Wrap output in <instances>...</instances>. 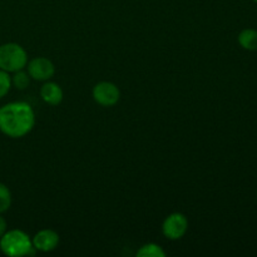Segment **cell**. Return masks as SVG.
<instances>
[{"label": "cell", "mask_w": 257, "mask_h": 257, "mask_svg": "<svg viewBox=\"0 0 257 257\" xmlns=\"http://www.w3.org/2000/svg\"><path fill=\"white\" fill-rule=\"evenodd\" d=\"M7 228H8L7 221H5V218L3 217L2 213H0V237H2V236L4 235L5 231H7Z\"/></svg>", "instance_id": "cell-14"}, {"label": "cell", "mask_w": 257, "mask_h": 257, "mask_svg": "<svg viewBox=\"0 0 257 257\" xmlns=\"http://www.w3.org/2000/svg\"><path fill=\"white\" fill-rule=\"evenodd\" d=\"M28 74L38 82H47L54 75L55 67L52 60L45 57H37L28 62Z\"/></svg>", "instance_id": "cell-6"}, {"label": "cell", "mask_w": 257, "mask_h": 257, "mask_svg": "<svg viewBox=\"0 0 257 257\" xmlns=\"http://www.w3.org/2000/svg\"><path fill=\"white\" fill-rule=\"evenodd\" d=\"M0 250L9 257L32 256L37 251L33 247L32 238L22 230L5 231L0 237Z\"/></svg>", "instance_id": "cell-2"}, {"label": "cell", "mask_w": 257, "mask_h": 257, "mask_svg": "<svg viewBox=\"0 0 257 257\" xmlns=\"http://www.w3.org/2000/svg\"><path fill=\"white\" fill-rule=\"evenodd\" d=\"M30 75L28 74V72H24V69L18 70V72L13 73L12 77V85H14L17 89L24 90L29 87L30 84Z\"/></svg>", "instance_id": "cell-11"}, {"label": "cell", "mask_w": 257, "mask_h": 257, "mask_svg": "<svg viewBox=\"0 0 257 257\" xmlns=\"http://www.w3.org/2000/svg\"><path fill=\"white\" fill-rule=\"evenodd\" d=\"M12 192L7 185L0 182V213L7 212L12 206Z\"/></svg>", "instance_id": "cell-12"}, {"label": "cell", "mask_w": 257, "mask_h": 257, "mask_svg": "<svg viewBox=\"0 0 257 257\" xmlns=\"http://www.w3.org/2000/svg\"><path fill=\"white\" fill-rule=\"evenodd\" d=\"M12 88V77L8 72L0 69V99L9 93Z\"/></svg>", "instance_id": "cell-13"}, {"label": "cell", "mask_w": 257, "mask_h": 257, "mask_svg": "<svg viewBox=\"0 0 257 257\" xmlns=\"http://www.w3.org/2000/svg\"><path fill=\"white\" fill-rule=\"evenodd\" d=\"M93 99L102 107H113L119 102L120 90L114 83L99 82L93 88Z\"/></svg>", "instance_id": "cell-5"}, {"label": "cell", "mask_w": 257, "mask_h": 257, "mask_svg": "<svg viewBox=\"0 0 257 257\" xmlns=\"http://www.w3.org/2000/svg\"><path fill=\"white\" fill-rule=\"evenodd\" d=\"M238 44L246 50H257V30L245 29L238 34Z\"/></svg>", "instance_id": "cell-9"}, {"label": "cell", "mask_w": 257, "mask_h": 257, "mask_svg": "<svg viewBox=\"0 0 257 257\" xmlns=\"http://www.w3.org/2000/svg\"><path fill=\"white\" fill-rule=\"evenodd\" d=\"M253 2H255V3H257V0H253Z\"/></svg>", "instance_id": "cell-15"}, {"label": "cell", "mask_w": 257, "mask_h": 257, "mask_svg": "<svg viewBox=\"0 0 257 257\" xmlns=\"http://www.w3.org/2000/svg\"><path fill=\"white\" fill-rule=\"evenodd\" d=\"M40 97L47 104L58 105L63 100V89L54 82H45L40 88Z\"/></svg>", "instance_id": "cell-8"}, {"label": "cell", "mask_w": 257, "mask_h": 257, "mask_svg": "<svg viewBox=\"0 0 257 257\" xmlns=\"http://www.w3.org/2000/svg\"><path fill=\"white\" fill-rule=\"evenodd\" d=\"M138 257H165L166 252L157 243H146L137 251Z\"/></svg>", "instance_id": "cell-10"}, {"label": "cell", "mask_w": 257, "mask_h": 257, "mask_svg": "<svg viewBox=\"0 0 257 257\" xmlns=\"http://www.w3.org/2000/svg\"><path fill=\"white\" fill-rule=\"evenodd\" d=\"M188 230V220L183 213L175 212L166 217L162 225V232L168 240H180Z\"/></svg>", "instance_id": "cell-4"}, {"label": "cell", "mask_w": 257, "mask_h": 257, "mask_svg": "<svg viewBox=\"0 0 257 257\" xmlns=\"http://www.w3.org/2000/svg\"><path fill=\"white\" fill-rule=\"evenodd\" d=\"M33 247L40 252H50L55 250L59 245V235L55 231L45 228V230L39 231L35 233L34 237L32 238Z\"/></svg>", "instance_id": "cell-7"}, {"label": "cell", "mask_w": 257, "mask_h": 257, "mask_svg": "<svg viewBox=\"0 0 257 257\" xmlns=\"http://www.w3.org/2000/svg\"><path fill=\"white\" fill-rule=\"evenodd\" d=\"M35 113L25 102H10L0 108V132L10 138H22L32 132Z\"/></svg>", "instance_id": "cell-1"}, {"label": "cell", "mask_w": 257, "mask_h": 257, "mask_svg": "<svg viewBox=\"0 0 257 257\" xmlns=\"http://www.w3.org/2000/svg\"><path fill=\"white\" fill-rule=\"evenodd\" d=\"M28 64V54L24 48L17 43L0 45V69L8 73L22 70Z\"/></svg>", "instance_id": "cell-3"}]
</instances>
